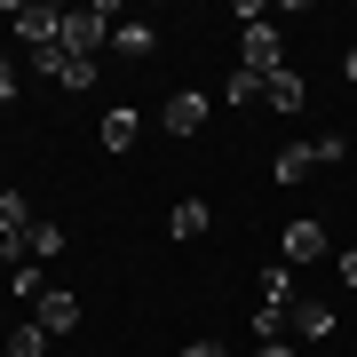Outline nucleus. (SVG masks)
<instances>
[{"label": "nucleus", "mask_w": 357, "mask_h": 357, "mask_svg": "<svg viewBox=\"0 0 357 357\" xmlns=\"http://www.w3.org/2000/svg\"><path fill=\"white\" fill-rule=\"evenodd\" d=\"M0 16H8V32L24 40L32 56H40V48H56V40H64V8H48V0H8V8H0Z\"/></svg>", "instance_id": "nucleus-1"}, {"label": "nucleus", "mask_w": 357, "mask_h": 357, "mask_svg": "<svg viewBox=\"0 0 357 357\" xmlns=\"http://www.w3.org/2000/svg\"><path fill=\"white\" fill-rule=\"evenodd\" d=\"M326 255H333L326 222H318V215H294V222H286V238H278V262L302 270V262H326Z\"/></svg>", "instance_id": "nucleus-2"}, {"label": "nucleus", "mask_w": 357, "mask_h": 357, "mask_svg": "<svg viewBox=\"0 0 357 357\" xmlns=\"http://www.w3.org/2000/svg\"><path fill=\"white\" fill-rule=\"evenodd\" d=\"M103 40H112V8H64V40H56V48H72V56H96Z\"/></svg>", "instance_id": "nucleus-3"}, {"label": "nucleus", "mask_w": 357, "mask_h": 357, "mask_svg": "<svg viewBox=\"0 0 357 357\" xmlns=\"http://www.w3.org/2000/svg\"><path fill=\"white\" fill-rule=\"evenodd\" d=\"M32 72L56 79V88H96V56H72V48H40Z\"/></svg>", "instance_id": "nucleus-4"}, {"label": "nucleus", "mask_w": 357, "mask_h": 357, "mask_svg": "<svg viewBox=\"0 0 357 357\" xmlns=\"http://www.w3.org/2000/svg\"><path fill=\"white\" fill-rule=\"evenodd\" d=\"M286 56H278V24H246V48H238V72H255V79H270Z\"/></svg>", "instance_id": "nucleus-5"}, {"label": "nucleus", "mask_w": 357, "mask_h": 357, "mask_svg": "<svg viewBox=\"0 0 357 357\" xmlns=\"http://www.w3.org/2000/svg\"><path fill=\"white\" fill-rule=\"evenodd\" d=\"M32 326H40V333H72V326H79V294H72V286H48V294L32 302Z\"/></svg>", "instance_id": "nucleus-6"}, {"label": "nucleus", "mask_w": 357, "mask_h": 357, "mask_svg": "<svg viewBox=\"0 0 357 357\" xmlns=\"http://www.w3.org/2000/svg\"><path fill=\"white\" fill-rule=\"evenodd\" d=\"M159 119H167V135H199L206 128V96L199 88H175V96L159 103Z\"/></svg>", "instance_id": "nucleus-7"}, {"label": "nucleus", "mask_w": 357, "mask_h": 357, "mask_svg": "<svg viewBox=\"0 0 357 357\" xmlns=\"http://www.w3.org/2000/svg\"><path fill=\"white\" fill-rule=\"evenodd\" d=\"M255 302H270V310H294V262H270V270H255Z\"/></svg>", "instance_id": "nucleus-8"}, {"label": "nucleus", "mask_w": 357, "mask_h": 357, "mask_svg": "<svg viewBox=\"0 0 357 357\" xmlns=\"http://www.w3.org/2000/svg\"><path fill=\"white\" fill-rule=\"evenodd\" d=\"M302 96H310V88H302V72H294V64H278V72L262 79V103H278V112H302Z\"/></svg>", "instance_id": "nucleus-9"}, {"label": "nucleus", "mask_w": 357, "mask_h": 357, "mask_svg": "<svg viewBox=\"0 0 357 357\" xmlns=\"http://www.w3.org/2000/svg\"><path fill=\"white\" fill-rule=\"evenodd\" d=\"M286 333H310V342H326V333H333V302H294V310H286Z\"/></svg>", "instance_id": "nucleus-10"}, {"label": "nucleus", "mask_w": 357, "mask_h": 357, "mask_svg": "<svg viewBox=\"0 0 357 357\" xmlns=\"http://www.w3.org/2000/svg\"><path fill=\"white\" fill-rule=\"evenodd\" d=\"M206 222H215V206H206V199H183L175 215H167V230H175V238H206Z\"/></svg>", "instance_id": "nucleus-11"}, {"label": "nucleus", "mask_w": 357, "mask_h": 357, "mask_svg": "<svg viewBox=\"0 0 357 357\" xmlns=\"http://www.w3.org/2000/svg\"><path fill=\"white\" fill-rule=\"evenodd\" d=\"M32 230V199L24 191H0V238H24Z\"/></svg>", "instance_id": "nucleus-12"}, {"label": "nucleus", "mask_w": 357, "mask_h": 357, "mask_svg": "<svg viewBox=\"0 0 357 357\" xmlns=\"http://www.w3.org/2000/svg\"><path fill=\"white\" fill-rule=\"evenodd\" d=\"M151 40H159L151 24H112V48L128 56V64H143V56H151Z\"/></svg>", "instance_id": "nucleus-13"}, {"label": "nucleus", "mask_w": 357, "mask_h": 357, "mask_svg": "<svg viewBox=\"0 0 357 357\" xmlns=\"http://www.w3.org/2000/svg\"><path fill=\"white\" fill-rule=\"evenodd\" d=\"M135 135H143V119H135V112H103V151H128Z\"/></svg>", "instance_id": "nucleus-14"}, {"label": "nucleus", "mask_w": 357, "mask_h": 357, "mask_svg": "<svg viewBox=\"0 0 357 357\" xmlns=\"http://www.w3.org/2000/svg\"><path fill=\"white\" fill-rule=\"evenodd\" d=\"M310 167H318V159H310V143H286V151L270 159V175H278V183H302Z\"/></svg>", "instance_id": "nucleus-15"}, {"label": "nucleus", "mask_w": 357, "mask_h": 357, "mask_svg": "<svg viewBox=\"0 0 357 357\" xmlns=\"http://www.w3.org/2000/svg\"><path fill=\"white\" fill-rule=\"evenodd\" d=\"M40 342H48V333H40V326L24 318V326H16V333H8V342H0V349H8V357H40Z\"/></svg>", "instance_id": "nucleus-16"}, {"label": "nucleus", "mask_w": 357, "mask_h": 357, "mask_svg": "<svg viewBox=\"0 0 357 357\" xmlns=\"http://www.w3.org/2000/svg\"><path fill=\"white\" fill-rule=\"evenodd\" d=\"M310 159H318V167H342V159H349V135H318V143H310Z\"/></svg>", "instance_id": "nucleus-17"}, {"label": "nucleus", "mask_w": 357, "mask_h": 357, "mask_svg": "<svg viewBox=\"0 0 357 357\" xmlns=\"http://www.w3.org/2000/svg\"><path fill=\"white\" fill-rule=\"evenodd\" d=\"M255 333H262V342H278V333H286V310H270V302H255Z\"/></svg>", "instance_id": "nucleus-18"}, {"label": "nucleus", "mask_w": 357, "mask_h": 357, "mask_svg": "<svg viewBox=\"0 0 357 357\" xmlns=\"http://www.w3.org/2000/svg\"><path fill=\"white\" fill-rule=\"evenodd\" d=\"M333 278H342V286H357V246H342V255H333Z\"/></svg>", "instance_id": "nucleus-19"}, {"label": "nucleus", "mask_w": 357, "mask_h": 357, "mask_svg": "<svg viewBox=\"0 0 357 357\" xmlns=\"http://www.w3.org/2000/svg\"><path fill=\"white\" fill-rule=\"evenodd\" d=\"M183 357H230L222 342H183Z\"/></svg>", "instance_id": "nucleus-20"}, {"label": "nucleus", "mask_w": 357, "mask_h": 357, "mask_svg": "<svg viewBox=\"0 0 357 357\" xmlns=\"http://www.w3.org/2000/svg\"><path fill=\"white\" fill-rule=\"evenodd\" d=\"M8 96H16V64L0 56V103H8Z\"/></svg>", "instance_id": "nucleus-21"}, {"label": "nucleus", "mask_w": 357, "mask_h": 357, "mask_svg": "<svg viewBox=\"0 0 357 357\" xmlns=\"http://www.w3.org/2000/svg\"><path fill=\"white\" fill-rule=\"evenodd\" d=\"M255 357H294V342H262V349H255Z\"/></svg>", "instance_id": "nucleus-22"}, {"label": "nucleus", "mask_w": 357, "mask_h": 357, "mask_svg": "<svg viewBox=\"0 0 357 357\" xmlns=\"http://www.w3.org/2000/svg\"><path fill=\"white\" fill-rule=\"evenodd\" d=\"M342 79H349V88H357V48H349V56H342Z\"/></svg>", "instance_id": "nucleus-23"}, {"label": "nucleus", "mask_w": 357, "mask_h": 357, "mask_svg": "<svg viewBox=\"0 0 357 357\" xmlns=\"http://www.w3.org/2000/svg\"><path fill=\"white\" fill-rule=\"evenodd\" d=\"M0 357H8V349H0Z\"/></svg>", "instance_id": "nucleus-24"}]
</instances>
